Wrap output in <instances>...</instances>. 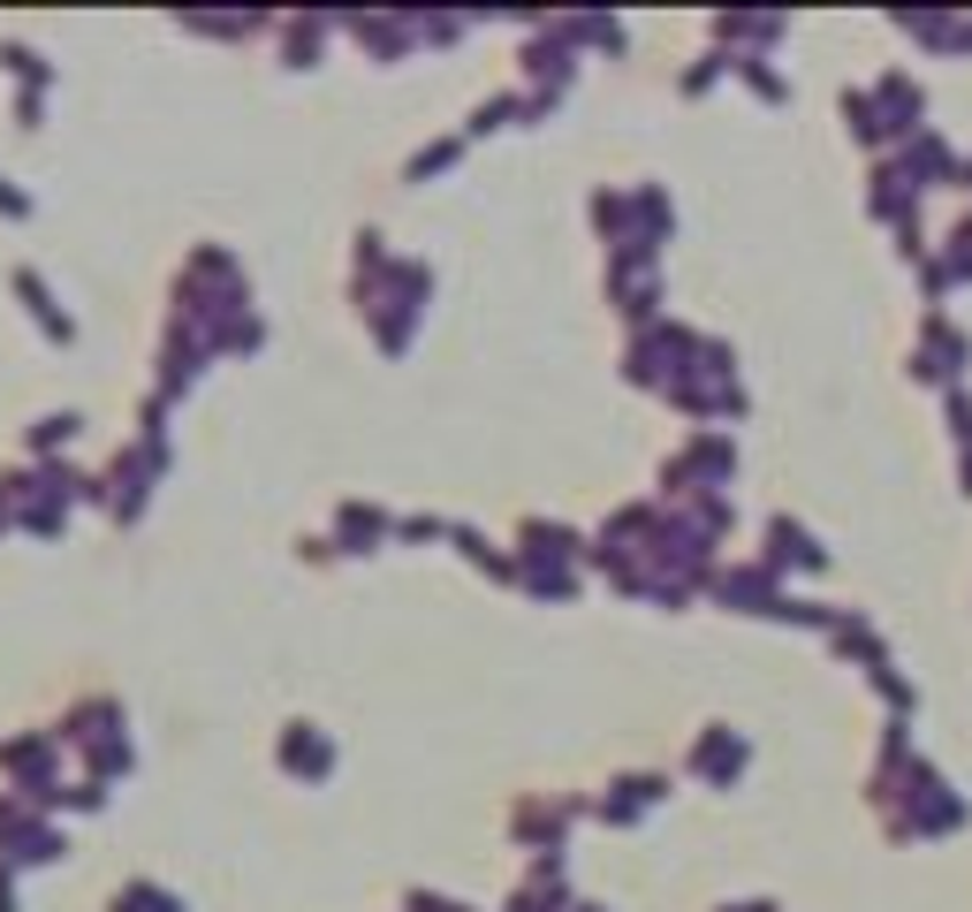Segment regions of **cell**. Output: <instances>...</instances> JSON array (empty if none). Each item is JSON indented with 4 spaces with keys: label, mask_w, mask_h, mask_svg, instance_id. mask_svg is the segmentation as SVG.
I'll list each match as a JSON object with an SVG mask.
<instances>
[{
    "label": "cell",
    "mask_w": 972,
    "mask_h": 912,
    "mask_svg": "<svg viewBox=\"0 0 972 912\" xmlns=\"http://www.w3.org/2000/svg\"><path fill=\"white\" fill-rule=\"evenodd\" d=\"M0 214H8V220H23V214H31V198H23V190H16L8 175H0Z\"/></svg>",
    "instance_id": "3"
},
{
    "label": "cell",
    "mask_w": 972,
    "mask_h": 912,
    "mask_svg": "<svg viewBox=\"0 0 972 912\" xmlns=\"http://www.w3.org/2000/svg\"><path fill=\"white\" fill-rule=\"evenodd\" d=\"M16 290H23V297H31V312H39V327H46V335H61V343H69V335H77V327H69V320H61V312H53V304H46V290H39V274H16Z\"/></svg>",
    "instance_id": "1"
},
{
    "label": "cell",
    "mask_w": 972,
    "mask_h": 912,
    "mask_svg": "<svg viewBox=\"0 0 972 912\" xmlns=\"http://www.w3.org/2000/svg\"><path fill=\"white\" fill-rule=\"evenodd\" d=\"M0 61H8L16 77H31V85H46V69H39V53H31V46H0Z\"/></svg>",
    "instance_id": "2"
}]
</instances>
